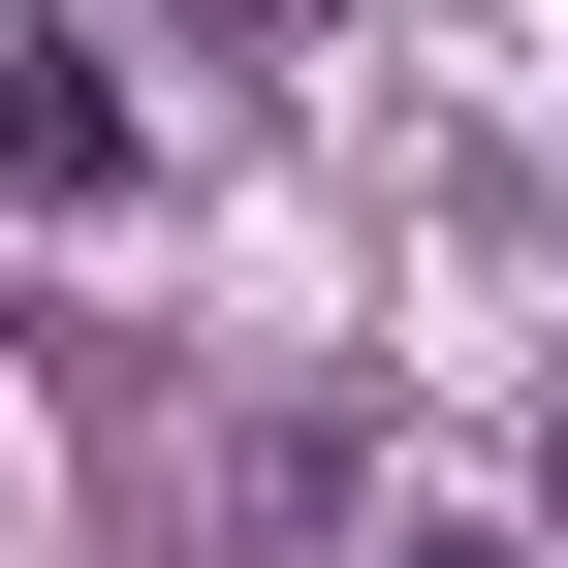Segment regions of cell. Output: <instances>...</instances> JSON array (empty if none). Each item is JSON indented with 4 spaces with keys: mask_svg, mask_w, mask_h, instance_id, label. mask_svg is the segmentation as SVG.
<instances>
[{
    "mask_svg": "<svg viewBox=\"0 0 568 568\" xmlns=\"http://www.w3.org/2000/svg\"><path fill=\"white\" fill-rule=\"evenodd\" d=\"M63 190H126V95L63 0H0V222H63Z\"/></svg>",
    "mask_w": 568,
    "mask_h": 568,
    "instance_id": "1",
    "label": "cell"
},
{
    "mask_svg": "<svg viewBox=\"0 0 568 568\" xmlns=\"http://www.w3.org/2000/svg\"><path fill=\"white\" fill-rule=\"evenodd\" d=\"M379 568H506V537H379Z\"/></svg>",
    "mask_w": 568,
    "mask_h": 568,
    "instance_id": "2",
    "label": "cell"
}]
</instances>
